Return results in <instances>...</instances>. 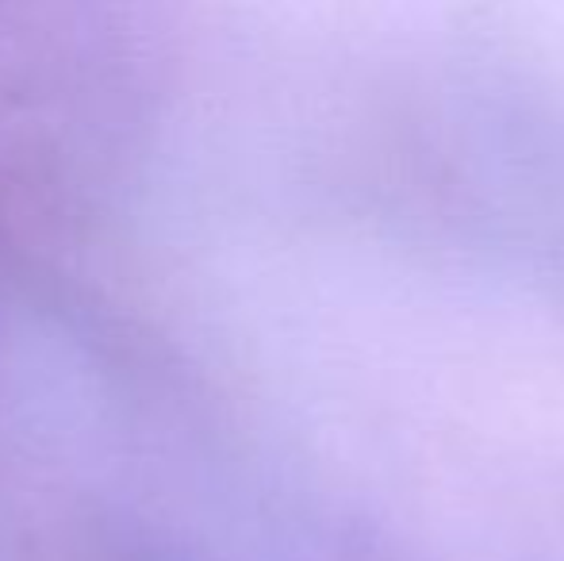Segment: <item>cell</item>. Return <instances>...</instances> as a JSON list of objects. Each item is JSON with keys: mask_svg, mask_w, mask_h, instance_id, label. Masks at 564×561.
<instances>
[]
</instances>
